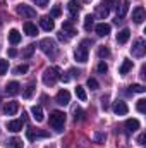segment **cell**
Here are the masks:
<instances>
[{
    "mask_svg": "<svg viewBox=\"0 0 146 148\" xmlns=\"http://www.w3.org/2000/svg\"><path fill=\"white\" fill-rule=\"evenodd\" d=\"M64 124H65V114L60 110H53L50 114V126L55 131H64Z\"/></svg>",
    "mask_w": 146,
    "mask_h": 148,
    "instance_id": "obj_1",
    "label": "cell"
},
{
    "mask_svg": "<svg viewBox=\"0 0 146 148\" xmlns=\"http://www.w3.org/2000/svg\"><path fill=\"white\" fill-rule=\"evenodd\" d=\"M60 69L59 67H48L45 73H43V83L46 84V86H53L55 83H57V79L60 77Z\"/></svg>",
    "mask_w": 146,
    "mask_h": 148,
    "instance_id": "obj_2",
    "label": "cell"
},
{
    "mask_svg": "<svg viewBox=\"0 0 146 148\" xmlns=\"http://www.w3.org/2000/svg\"><path fill=\"white\" fill-rule=\"evenodd\" d=\"M40 48H41L43 53H46V55H50V57H55V55H57V43H55V40H52V38H43V40L40 41Z\"/></svg>",
    "mask_w": 146,
    "mask_h": 148,
    "instance_id": "obj_3",
    "label": "cell"
},
{
    "mask_svg": "<svg viewBox=\"0 0 146 148\" xmlns=\"http://www.w3.org/2000/svg\"><path fill=\"white\" fill-rule=\"evenodd\" d=\"M86 45H89V41H83V43L76 48V52H74L76 60H77V62H81V64L88 62V47H86Z\"/></svg>",
    "mask_w": 146,
    "mask_h": 148,
    "instance_id": "obj_4",
    "label": "cell"
},
{
    "mask_svg": "<svg viewBox=\"0 0 146 148\" xmlns=\"http://www.w3.org/2000/svg\"><path fill=\"white\" fill-rule=\"evenodd\" d=\"M17 14H19L21 17H24V19H33V17H36V10H35L33 7L26 5V3L17 5Z\"/></svg>",
    "mask_w": 146,
    "mask_h": 148,
    "instance_id": "obj_5",
    "label": "cell"
},
{
    "mask_svg": "<svg viewBox=\"0 0 146 148\" xmlns=\"http://www.w3.org/2000/svg\"><path fill=\"white\" fill-rule=\"evenodd\" d=\"M26 122V114H23V119H16V121H9L7 122V129L12 133H19L23 131V126Z\"/></svg>",
    "mask_w": 146,
    "mask_h": 148,
    "instance_id": "obj_6",
    "label": "cell"
},
{
    "mask_svg": "<svg viewBox=\"0 0 146 148\" xmlns=\"http://www.w3.org/2000/svg\"><path fill=\"white\" fill-rule=\"evenodd\" d=\"M131 52H132V55H134V57H143V55H145V52H146L145 40H141V38H139V40H136V41H134V45H132V50H131Z\"/></svg>",
    "mask_w": 146,
    "mask_h": 148,
    "instance_id": "obj_7",
    "label": "cell"
},
{
    "mask_svg": "<svg viewBox=\"0 0 146 148\" xmlns=\"http://www.w3.org/2000/svg\"><path fill=\"white\" fill-rule=\"evenodd\" d=\"M113 112L117 114V115H126L127 112H129V107H127V103L126 102H122V100H117V102H113Z\"/></svg>",
    "mask_w": 146,
    "mask_h": 148,
    "instance_id": "obj_8",
    "label": "cell"
},
{
    "mask_svg": "<svg viewBox=\"0 0 146 148\" xmlns=\"http://www.w3.org/2000/svg\"><path fill=\"white\" fill-rule=\"evenodd\" d=\"M146 19V12H145V9L139 5V7H136L134 10H132V21L136 23V24H141L143 21Z\"/></svg>",
    "mask_w": 146,
    "mask_h": 148,
    "instance_id": "obj_9",
    "label": "cell"
},
{
    "mask_svg": "<svg viewBox=\"0 0 146 148\" xmlns=\"http://www.w3.org/2000/svg\"><path fill=\"white\" fill-rule=\"evenodd\" d=\"M115 7H117V17L122 19L127 14V10H129V2L127 0H120V2L115 3Z\"/></svg>",
    "mask_w": 146,
    "mask_h": 148,
    "instance_id": "obj_10",
    "label": "cell"
},
{
    "mask_svg": "<svg viewBox=\"0 0 146 148\" xmlns=\"http://www.w3.org/2000/svg\"><path fill=\"white\" fill-rule=\"evenodd\" d=\"M40 26H41L45 31H52V29L55 28V23H53V19H52L50 16H43V17L40 19Z\"/></svg>",
    "mask_w": 146,
    "mask_h": 148,
    "instance_id": "obj_11",
    "label": "cell"
},
{
    "mask_svg": "<svg viewBox=\"0 0 146 148\" xmlns=\"http://www.w3.org/2000/svg\"><path fill=\"white\" fill-rule=\"evenodd\" d=\"M19 91H21V84H19L17 81H10V83H7V86H5V93H7V95L14 97V95H17Z\"/></svg>",
    "mask_w": 146,
    "mask_h": 148,
    "instance_id": "obj_12",
    "label": "cell"
},
{
    "mask_svg": "<svg viewBox=\"0 0 146 148\" xmlns=\"http://www.w3.org/2000/svg\"><path fill=\"white\" fill-rule=\"evenodd\" d=\"M69 102H71V93L67 90H60L57 93V103L59 105H67Z\"/></svg>",
    "mask_w": 146,
    "mask_h": 148,
    "instance_id": "obj_13",
    "label": "cell"
},
{
    "mask_svg": "<svg viewBox=\"0 0 146 148\" xmlns=\"http://www.w3.org/2000/svg\"><path fill=\"white\" fill-rule=\"evenodd\" d=\"M67 9H69L71 19H76V17H77V14H79V10H81V7H79V2H77V0H69V3H67Z\"/></svg>",
    "mask_w": 146,
    "mask_h": 148,
    "instance_id": "obj_14",
    "label": "cell"
},
{
    "mask_svg": "<svg viewBox=\"0 0 146 148\" xmlns=\"http://www.w3.org/2000/svg\"><path fill=\"white\" fill-rule=\"evenodd\" d=\"M26 136H28L29 141H35L38 138H48V133H46V131H33V129H29V131L26 133Z\"/></svg>",
    "mask_w": 146,
    "mask_h": 148,
    "instance_id": "obj_15",
    "label": "cell"
},
{
    "mask_svg": "<svg viewBox=\"0 0 146 148\" xmlns=\"http://www.w3.org/2000/svg\"><path fill=\"white\" fill-rule=\"evenodd\" d=\"M95 31H96L98 36H107V35L110 33V24H107V23H100V24L95 26Z\"/></svg>",
    "mask_w": 146,
    "mask_h": 148,
    "instance_id": "obj_16",
    "label": "cell"
},
{
    "mask_svg": "<svg viewBox=\"0 0 146 148\" xmlns=\"http://www.w3.org/2000/svg\"><path fill=\"white\" fill-rule=\"evenodd\" d=\"M17 110H19V103L17 102H9V103L3 105V112L7 115H14V114H17Z\"/></svg>",
    "mask_w": 146,
    "mask_h": 148,
    "instance_id": "obj_17",
    "label": "cell"
},
{
    "mask_svg": "<svg viewBox=\"0 0 146 148\" xmlns=\"http://www.w3.org/2000/svg\"><path fill=\"white\" fill-rule=\"evenodd\" d=\"M124 126H126V129H127L129 133H134V131L139 129V121H138V119H127Z\"/></svg>",
    "mask_w": 146,
    "mask_h": 148,
    "instance_id": "obj_18",
    "label": "cell"
},
{
    "mask_svg": "<svg viewBox=\"0 0 146 148\" xmlns=\"http://www.w3.org/2000/svg\"><path fill=\"white\" fill-rule=\"evenodd\" d=\"M131 36V29H127V28H124L122 31H119L117 33V43H120V45H124L127 40Z\"/></svg>",
    "mask_w": 146,
    "mask_h": 148,
    "instance_id": "obj_19",
    "label": "cell"
},
{
    "mask_svg": "<svg viewBox=\"0 0 146 148\" xmlns=\"http://www.w3.org/2000/svg\"><path fill=\"white\" fill-rule=\"evenodd\" d=\"M24 33H26L28 36H36L38 28L33 24V23H24Z\"/></svg>",
    "mask_w": 146,
    "mask_h": 148,
    "instance_id": "obj_20",
    "label": "cell"
},
{
    "mask_svg": "<svg viewBox=\"0 0 146 148\" xmlns=\"http://www.w3.org/2000/svg\"><path fill=\"white\" fill-rule=\"evenodd\" d=\"M31 112H33V117H35L36 122H41V121L45 119V115H43V109H41L40 105H35V107L31 109Z\"/></svg>",
    "mask_w": 146,
    "mask_h": 148,
    "instance_id": "obj_21",
    "label": "cell"
},
{
    "mask_svg": "<svg viewBox=\"0 0 146 148\" xmlns=\"http://www.w3.org/2000/svg\"><path fill=\"white\" fill-rule=\"evenodd\" d=\"M9 41H10L12 45H17V43L21 41V33H19L17 29H10V31H9Z\"/></svg>",
    "mask_w": 146,
    "mask_h": 148,
    "instance_id": "obj_22",
    "label": "cell"
},
{
    "mask_svg": "<svg viewBox=\"0 0 146 148\" xmlns=\"http://www.w3.org/2000/svg\"><path fill=\"white\" fill-rule=\"evenodd\" d=\"M131 69H132V60H127V59H126V60L122 62V66H120V69H119V73L122 74V76H126V74L129 73Z\"/></svg>",
    "mask_w": 146,
    "mask_h": 148,
    "instance_id": "obj_23",
    "label": "cell"
},
{
    "mask_svg": "<svg viewBox=\"0 0 146 148\" xmlns=\"http://www.w3.org/2000/svg\"><path fill=\"white\" fill-rule=\"evenodd\" d=\"M93 28H95V17L89 14V16L84 17V29H86V31H91Z\"/></svg>",
    "mask_w": 146,
    "mask_h": 148,
    "instance_id": "obj_24",
    "label": "cell"
},
{
    "mask_svg": "<svg viewBox=\"0 0 146 148\" xmlns=\"http://www.w3.org/2000/svg\"><path fill=\"white\" fill-rule=\"evenodd\" d=\"M35 50H36V45H35V43L28 45V47H26V48L23 50V57H24V59H29V57H31V55L35 53Z\"/></svg>",
    "mask_w": 146,
    "mask_h": 148,
    "instance_id": "obj_25",
    "label": "cell"
},
{
    "mask_svg": "<svg viewBox=\"0 0 146 148\" xmlns=\"http://www.w3.org/2000/svg\"><path fill=\"white\" fill-rule=\"evenodd\" d=\"M7 148H23V140L19 138H10L7 141Z\"/></svg>",
    "mask_w": 146,
    "mask_h": 148,
    "instance_id": "obj_26",
    "label": "cell"
},
{
    "mask_svg": "<svg viewBox=\"0 0 146 148\" xmlns=\"http://www.w3.org/2000/svg\"><path fill=\"white\" fill-rule=\"evenodd\" d=\"M35 90H36V88H35V84L26 86V90L23 91V97H24V98H31V97H33V93H35Z\"/></svg>",
    "mask_w": 146,
    "mask_h": 148,
    "instance_id": "obj_27",
    "label": "cell"
},
{
    "mask_svg": "<svg viewBox=\"0 0 146 148\" xmlns=\"http://www.w3.org/2000/svg\"><path fill=\"white\" fill-rule=\"evenodd\" d=\"M62 31H67V33H69V36H72V35H76V31H74L72 23H71V21L64 23V26H62Z\"/></svg>",
    "mask_w": 146,
    "mask_h": 148,
    "instance_id": "obj_28",
    "label": "cell"
},
{
    "mask_svg": "<svg viewBox=\"0 0 146 148\" xmlns=\"http://www.w3.org/2000/svg\"><path fill=\"white\" fill-rule=\"evenodd\" d=\"M76 95H77V98H79L81 102H84V100H86V91H84V88H83V86H77V88H76Z\"/></svg>",
    "mask_w": 146,
    "mask_h": 148,
    "instance_id": "obj_29",
    "label": "cell"
},
{
    "mask_svg": "<svg viewBox=\"0 0 146 148\" xmlns=\"http://www.w3.org/2000/svg\"><path fill=\"white\" fill-rule=\"evenodd\" d=\"M93 138H95V141H96V143H105V140H107V134H105V133H100V131H96Z\"/></svg>",
    "mask_w": 146,
    "mask_h": 148,
    "instance_id": "obj_30",
    "label": "cell"
},
{
    "mask_svg": "<svg viewBox=\"0 0 146 148\" xmlns=\"http://www.w3.org/2000/svg\"><path fill=\"white\" fill-rule=\"evenodd\" d=\"M108 55H110V50L107 47H100V48H98V57H100V59H107Z\"/></svg>",
    "mask_w": 146,
    "mask_h": 148,
    "instance_id": "obj_31",
    "label": "cell"
},
{
    "mask_svg": "<svg viewBox=\"0 0 146 148\" xmlns=\"http://www.w3.org/2000/svg\"><path fill=\"white\" fill-rule=\"evenodd\" d=\"M74 119H76V121H83V119H84V112H83V109H79V107L74 109Z\"/></svg>",
    "mask_w": 146,
    "mask_h": 148,
    "instance_id": "obj_32",
    "label": "cell"
},
{
    "mask_svg": "<svg viewBox=\"0 0 146 148\" xmlns=\"http://www.w3.org/2000/svg\"><path fill=\"white\" fill-rule=\"evenodd\" d=\"M136 109H138V112L145 114V112H146V100H145V98L138 100V105H136Z\"/></svg>",
    "mask_w": 146,
    "mask_h": 148,
    "instance_id": "obj_33",
    "label": "cell"
},
{
    "mask_svg": "<svg viewBox=\"0 0 146 148\" xmlns=\"http://www.w3.org/2000/svg\"><path fill=\"white\" fill-rule=\"evenodd\" d=\"M86 84H88V88H91V90H98V86H100L95 77H89V79L86 81Z\"/></svg>",
    "mask_w": 146,
    "mask_h": 148,
    "instance_id": "obj_34",
    "label": "cell"
},
{
    "mask_svg": "<svg viewBox=\"0 0 146 148\" xmlns=\"http://www.w3.org/2000/svg\"><path fill=\"white\" fill-rule=\"evenodd\" d=\"M117 0H102V7H105L107 10H110L112 7H115Z\"/></svg>",
    "mask_w": 146,
    "mask_h": 148,
    "instance_id": "obj_35",
    "label": "cell"
},
{
    "mask_svg": "<svg viewBox=\"0 0 146 148\" xmlns=\"http://www.w3.org/2000/svg\"><path fill=\"white\" fill-rule=\"evenodd\" d=\"M28 69H29V67H28L26 64H21V66H17V67L14 69V73L16 74H26L28 73Z\"/></svg>",
    "mask_w": 146,
    "mask_h": 148,
    "instance_id": "obj_36",
    "label": "cell"
},
{
    "mask_svg": "<svg viewBox=\"0 0 146 148\" xmlns=\"http://www.w3.org/2000/svg\"><path fill=\"white\" fill-rule=\"evenodd\" d=\"M96 71H98L100 74H105L107 71H108V66L105 64V60H102V62L98 64V67H96Z\"/></svg>",
    "mask_w": 146,
    "mask_h": 148,
    "instance_id": "obj_37",
    "label": "cell"
},
{
    "mask_svg": "<svg viewBox=\"0 0 146 148\" xmlns=\"http://www.w3.org/2000/svg\"><path fill=\"white\" fill-rule=\"evenodd\" d=\"M7 69H9V60H0V76L7 73Z\"/></svg>",
    "mask_w": 146,
    "mask_h": 148,
    "instance_id": "obj_38",
    "label": "cell"
},
{
    "mask_svg": "<svg viewBox=\"0 0 146 148\" xmlns=\"http://www.w3.org/2000/svg\"><path fill=\"white\" fill-rule=\"evenodd\" d=\"M131 91H134V93H145L146 88L141 86V84H132V86H131Z\"/></svg>",
    "mask_w": 146,
    "mask_h": 148,
    "instance_id": "obj_39",
    "label": "cell"
},
{
    "mask_svg": "<svg viewBox=\"0 0 146 148\" xmlns=\"http://www.w3.org/2000/svg\"><path fill=\"white\" fill-rule=\"evenodd\" d=\"M60 14H62V10H60V7H59V5H55V7L52 9V16H50V17L53 19V17H59Z\"/></svg>",
    "mask_w": 146,
    "mask_h": 148,
    "instance_id": "obj_40",
    "label": "cell"
},
{
    "mask_svg": "<svg viewBox=\"0 0 146 148\" xmlns=\"http://www.w3.org/2000/svg\"><path fill=\"white\" fill-rule=\"evenodd\" d=\"M96 12H98V16H100V17H103V19H105V17L108 16V10H107L105 7H102V5L98 7V10H96Z\"/></svg>",
    "mask_w": 146,
    "mask_h": 148,
    "instance_id": "obj_41",
    "label": "cell"
},
{
    "mask_svg": "<svg viewBox=\"0 0 146 148\" xmlns=\"http://www.w3.org/2000/svg\"><path fill=\"white\" fill-rule=\"evenodd\" d=\"M33 3H36L38 7H46V3H48V0H31Z\"/></svg>",
    "mask_w": 146,
    "mask_h": 148,
    "instance_id": "obj_42",
    "label": "cell"
},
{
    "mask_svg": "<svg viewBox=\"0 0 146 148\" xmlns=\"http://www.w3.org/2000/svg\"><path fill=\"white\" fill-rule=\"evenodd\" d=\"M145 133H141V134H139V138H138V143H139V145H145Z\"/></svg>",
    "mask_w": 146,
    "mask_h": 148,
    "instance_id": "obj_43",
    "label": "cell"
},
{
    "mask_svg": "<svg viewBox=\"0 0 146 148\" xmlns=\"http://www.w3.org/2000/svg\"><path fill=\"white\" fill-rule=\"evenodd\" d=\"M59 40H60V41H67L69 36H65V35H64V31H62V33H59Z\"/></svg>",
    "mask_w": 146,
    "mask_h": 148,
    "instance_id": "obj_44",
    "label": "cell"
},
{
    "mask_svg": "<svg viewBox=\"0 0 146 148\" xmlns=\"http://www.w3.org/2000/svg\"><path fill=\"white\" fill-rule=\"evenodd\" d=\"M16 55H17V50L16 48H10L9 50V57H16Z\"/></svg>",
    "mask_w": 146,
    "mask_h": 148,
    "instance_id": "obj_45",
    "label": "cell"
},
{
    "mask_svg": "<svg viewBox=\"0 0 146 148\" xmlns=\"http://www.w3.org/2000/svg\"><path fill=\"white\" fill-rule=\"evenodd\" d=\"M71 74H72V76H76V77H77V76H79V71H76V69H71Z\"/></svg>",
    "mask_w": 146,
    "mask_h": 148,
    "instance_id": "obj_46",
    "label": "cell"
},
{
    "mask_svg": "<svg viewBox=\"0 0 146 148\" xmlns=\"http://www.w3.org/2000/svg\"><path fill=\"white\" fill-rule=\"evenodd\" d=\"M84 2H89V0H84Z\"/></svg>",
    "mask_w": 146,
    "mask_h": 148,
    "instance_id": "obj_47",
    "label": "cell"
}]
</instances>
